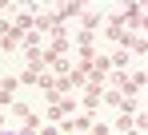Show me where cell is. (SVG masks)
Instances as JSON below:
<instances>
[{"instance_id":"6da1fadb","label":"cell","mask_w":148,"mask_h":135,"mask_svg":"<svg viewBox=\"0 0 148 135\" xmlns=\"http://www.w3.org/2000/svg\"><path fill=\"white\" fill-rule=\"evenodd\" d=\"M0 135H28L24 127H0Z\"/></svg>"}]
</instances>
